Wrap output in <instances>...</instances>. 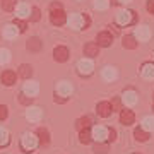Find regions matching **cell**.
Segmentation results:
<instances>
[{
  "label": "cell",
  "mask_w": 154,
  "mask_h": 154,
  "mask_svg": "<svg viewBox=\"0 0 154 154\" xmlns=\"http://www.w3.org/2000/svg\"><path fill=\"white\" fill-rule=\"evenodd\" d=\"M135 101H137L135 93H134V91H127V93H125V103H127V105H134Z\"/></svg>",
  "instance_id": "23"
},
{
  "label": "cell",
  "mask_w": 154,
  "mask_h": 154,
  "mask_svg": "<svg viewBox=\"0 0 154 154\" xmlns=\"http://www.w3.org/2000/svg\"><path fill=\"white\" fill-rule=\"evenodd\" d=\"M39 14H41V12H39V9H38V7H33V14H31V21H34V22H36V21H39V17H41Z\"/></svg>",
  "instance_id": "27"
},
{
  "label": "cell",
  "mask_w": 154,
  "mask_h": 154,
  "mask_svg": "<svg viewBox=\"0 0 154 154\" xmlns=\"http://www.w3.org/2000/svg\"><path fill=\"white\" fill-rule=\"evenodd\" d=\"M93 72V65H91V62H79V74H82V75H89Z\"/></svg>",
  "instance_id": "13"
},
{
  "label": "cell",
  "mask_w": 154,
  "mask_h": 154,
  "mask_svg": "<svg viewBox=\"0 0 154 154\" xmlns=\"http://www.w3.org/2000/svg\"><path fill=\"white\" fill-rule=\"evenodd\" d=\"M98 51H99L98 43H88L86 46H84V55H88L89 58H93V57H98Z\"/></svg>",
  "instance_id": "8"
},
{
  "label": "cell",
  "mask_w": 154,
  "mask_h": 154,
  "mask_svg": "<svg viewBox=\"0 0 154 154\" xmlns=\"http://www.w3.org/2000/svg\"><path fill=\"white\" fill-rule=\"evenodd\" d=\"M115 77H116V72L113 70L111 67H106V69H105V79H106V81H113Z\"/></svg>",
  "instance_id": "25"
},
{
  "label": "cell",
  "mask_w": 154,
  "mask_h": 154,
  "mask_svg": "<svg viewBox=\"0 0 154 154\" xmlns=\"http://www.w3.org/2000/svg\"><path fill=\"white\" fill-rule=\"evenodd\" d=\"M53 58L57 62H67V58H69V50L65 46H57L53 50Z\"/></svg>",
  "instance_id": "4"
},
{
  "label": "cell",
  "mask_w": 154,
  "mask_h": 154,
  "mask_svg": "<svg viewBox=\"0 0 154 154\" xmlns=\"http://www.w3.org/2000/svg\"><path fill=\"white\" fill-rule=\"evenodd\" d=\"M39 116H41V110H39V108H31V110L28 111L29 120H38Z\"/></svg>",
  "instance_id": "22"
},
{
  "label": "cell",
  "mask_w": 154,
  "mask_h": 154,
  "mask_svg": "<svg viewBox=\"0 0 154 154\" xmlns=\"http://www.w3.org/2000/svg\"><path fill=\"white\" fill-rule=\"evenodd\" d=\"M147 11L154 14V0H147Z\"/></svg>",
  "instance_id": "35"
},
{
  "label": "cell",
  "mask_w": 154,
  "mask_h": 154,
  "mask_svg": "<svg viewBox=\"0 0 154 154\" xmlns=\"http://www.w3.org/2000/svg\"><path fill=\"white\" fill-rule=\"evenodd\" d=\"M0 81L5 84V86H12V84L16 82V72L4 70V72H2V75H0Z\"/></svg>",
  "instance_id": "7"
},
{
  "label": "cell",
  "mask_w": 154,
  "mask_h": 154,
  "mask_svg": "<svg viewBox=\"0 0 154 154\" xmlns=\"http://www.w3.org/2000/svg\"><path fill=\"white\" fill-rule=\"evenodd\" d=\"M65 19H67V16L62 9L50 12V21H51V24H55V26H62V24L65 22Z\"/></svg>",
  "instance_id": "1"
},
{
  "label": "cell",
  "mask_w": 154,
  "mask_h": 154,
  "mask_svg": "<svg viewBox=\"0 0 154 154\" xmlns=\"http://www.w3.org/2000/svg\"><path fill=\"white\" fill-rule=\"evenodd\" d=\"M122 45H123V48L134 50L135 46H137V41H135V36H132V34H127V36H123V39H122Z\"/></svg>",
  "instance_id": "11"
},
{
  "label": "cell",
  "mask_w": 154,
  "mask_h": 154,
  "mask_svg": "<svg viewBox=\"0 0 154 154\" xmlns=\"http://www.w3.org/2000/svg\"><path fill=\"white\" fill-rule=\"evenodd\" d=\"M113 43V36H111V33H108V31H103V33L98 34V46H110V45Z\"/></svg>",
  "instance_id": "5"
},
{
  "label": "cell",
  "mask_w": 154,
  "mask_h": 154,
  "mask_svg": "<svg viewBox=\"0 0 154 154\" xmlns=\"http://www.w3.org/2000/svg\"><path fill=\"white\" fill-rule=\"evenodd\" d=\"M91 139H93V134L89 132V130H82V132L79 134V142L81 144H89Z\"/></svg>",
  "instance_id": "16"
},
{
  "label": "cell",
  "mask_w": 154,
  "mask_h": 154,
  "mask_svg": "<svg viewBox=\"0 0 154 154\" xmlns=\"http://www.w3.org/2000/svg\"><path fill=\"white\" fill-rule=\"evenodd\" d=\"M134 137H135V140H139V142H146L149 139V135H147V132H144L142 128H137V130L134 132Z\"/></svg>",
  "instance_id": "17"
},
{
  "label": "cell",
  "mask_w": 154,
  "mask_h": 154,
  "mask_svg": "<svg viewBox=\"0 0 154 154\" xmlns=\"http://www.w3.org/2000/svg\"><path fill=\"white\" fill-rule=\"evenodd\" d=\"M58 91H60L63 96H67V94L72 93V86H70V84H67V82H62L60 86H58Z\"/></svg>",
  "instance_id": "24"
},
{
  "label": "cell",
  "mask_w": 154,
  "mask_h": 154,
  "mask_svg": "<svg viewBox=\"0 0 154 154\" xmlns=\"http://www.w3.org/2000/svg\"><path fill=\"white\" fill-rule=\"evenodd\" d=\"M14 24H16L17 28H19V31H26V28H28V26H26V22L24 21H19V19H16V21H14Z\"/></svg>",
  "instance_id": "28"
},
{
  "label": "cell",
  "mask_w": 154,
  "mask_h": 154,
  "mask_svg": "<svg viewBox=\"0 0 154 154\" xmlns=\"http://www.w3.org/2000/svg\"><path fill=\"white\" fill-rule=\"evenodd\" d=\"M36 91H38V84H34V82H28L26 86H24V94L34 96V94H36Z\"/></svg>",
  "instance_id": "18"
},
{
  "label": "cell",
  "mask_w": 154,
  "mask_h": 154,
  "mask_svg": "<svg viewBox=\"0 0 154 154\" xmlns=\"http://www.w3.org/2000/svg\"><path fill=\"white\" fill-rule=\"evenodd\" d=\"M108 140H111V142H113V140H116V132L113 130V128H111V130H108Z\"/></svg>",
  "instance_id": "33"
},
{
  "label": "cell",
  "mask_w": 154,
  "mask_h": 154,
  "mask_svg": "<svg viewBox=\"0 0 154 154\" xmlns=\"http://www.w3.org/2000/svg\"><path fill=\"white\" fill-rule=\"evenodd\" d=\"M19 101H21L22 105H29V103H31V98H26V94L21 93L19 94Z\"/></svg>",
  "instance_id": "31"
},
{
  "label": "cell",
  "mask_w": 154,
  "mask_h": 154,
  "mask_svg": "<svg viewBox=\"0 0 154 154\" xmlns=\"http://www.w3.org/2000/svg\"><path fill=\"white\" fill-rule=\"evenodd\" d=\"M36 140H38V137H34V135H31V134H26L24 137H22V142H21V147L28 152L29 149H33L34 146H36Z\"/></svg>",
  "instance_id": "3"
},
{
  "label": "cell",
  "mask_w": 154,
  "mask_h": 154,
  "mask_svg": "<svg viewBox=\"0 0 154 154\" xmlns=\"http://www.w3.org/2000/svg\"><path fill=\"white\" fill-rule=\"evenodd\" d=\"M111 113H113V105L111 103H108V101H101L98 105V115L103 116V118H106V116H110Z\"/></svg>",
  "instance_id": "2"
},
{
  "label": "cell",
  "mask_w": 154,
  "mask_h": 154,
  "mask_svg": "<svg viewBox=\"0 0 154 154\" xmlns=\"http://www.w3.org/2000/svg\"><path fill=\"white\" fill-rule=\"evenodd\" d=\"M26 46H28V50H31V51H39V50H41V46H43V43H41V39H39V38L33 36V38L28 39Z\"/></svg>",
  "instance_id": "9"
},
{
  "label": "cell",
  "mask_w": 154,
  "mask_h": 154,
  "mask_svg": "<svg viewBox=\"0 0 154 154\" xmlns=\"http://www.w3.org/2000/svg\"><path fill=\"white\" fill-rule=\"evenodd\" d=\"M2 9L5 12H12L16 9V0H2Z\"/></svg>",
  "instance_id": "19"
},
{
  "label": "cell",
  "mask_w": 154,
  "mask_h": 154,
  "mask_svg": "<svg viewBox=\"0 0 154 154\" xmlns=\"http://www.w3.org/2000/svg\"><path fill=\"white\" fill-rule=\"evenodd\" d=\"M17 31H16V28H12V26H7V29H5V34L7 36H14Z\"/></svg>",
  "instance_id": "34"
},
{
  "label": "cell",
  "mask_w": 154,
  "mask_h": 154,
  "mask_svg": "<svg viewBox=\"0 0 154 154\" xmlns=\"http://www.w3.org/2000/svg\"><path fill=\"white\" fill-rule=\"evenodd\" d=\"M7 142H9V135H7V132L4 130V128H0V144L5 146Z\"/></svg>",
  "instance_id": "26"
},
{
  "label": "cell",
  "mask_w": 154,
  "mask_h": 154,
  "mask_svg": "<svg viewBox=\"0 0 154 154\" xmlns=\"http://www.w3.org/2000/svg\"><path fill=\"white\" fill-rule=\"evenodd\" d=\"M31 74H33V69H31V65L22 63V65L19 67V75H21L22 79H29V77H31Z\"/></svg>",
  "instance_id": "15"
},
{
  "label": "cell",
  "mask_w": 154,
  "mask_h": 154,
  "mask_svg": "<svg viewBox=\"0 0 154 154\" xmlns=\"http://www.w3.org/2000/svg\"><path fill=\"white\" fill-rule=\"evenodd\" d=\"M144 127H146V128H152L154 130V118H144Z\"/></svg>",
  "instance_id": "30"
},
{
  "label": "cell",
  "mask_w": 154,
  "mask_h": 154,
  "mask_svg": "<svg viewBox=\"0 0 154 154\" xmlns=\"http://www.w3.org/2000/svg\"><path fill=\"white\" fill-rule=\"evenodd\" d=\"M105 137H108V130L106 128H103V127H96L93 132V139H96V140H103Z\"/></svg>",
  "instance_id": "14"
},
{
  "label": "cell",
  "mask_w": 154,
  "mask_h": 154,
  "mask_svg": "<svg viewBox=\"0 0 154 154\" xmlns=\"http://www.w3.org/2000/svg\"><path fill=\"white\" fill-rule=\"evenodd\" d=\"M9 58H11V57H9V51H7V50H0V63H2V62H7Z\"/></svg>",
  "instance_id": "29"
},
{
  "label": "cell",
  "mask_w": 154,
  "mask_h": 154,
  "mask_svg": "<svg viewBox=\"0 0 154 154\" xmlns=\"http://www.w3.org/2000/svg\"><path fill=\"white\" fill-rule=\"evenodd\" d=\"M36 135H38V142L39 144H43V146L50 144V134H48V130H46V128H38Z\"/></svg>",
  "instance_id": "12"
},
{
  "label": "cell",
  "mask_w": 154,
  "mask_h": 154,
  "mask_svg": "<svg viewBox=\"0 0 154 154\" xmlns=\"http://www.w3.org/2000/svg\"><path fill=\"white\" fill-rule=\"evenodd\" d=\"M96 154H106L108 152V144H101V142H98L96 146H94V149H93Z\"/></svg>",
  "instance_id": "21"
},
{
  "label": "cell",
  "mask_w": 154,
  "mask_h": 154,
  "mask_svg": "<svg viewBox=\"0 0 154 154\" xmlns=\"http://www.w3.org/2000/svg\"><path fill=\"white\" fill-rule=\"evenodd\" d=\"M91 123H93V120L89 118V116H82V118H79V120L75 122V127L79 132H82V130H88L89 127H91Z\"/></svg>",
  "instance_id": "10"
},
{
  "label": "cell",
  "mask_w": 154,
  "mask_h": 154,
  "mask_svg": "<svg viewBox=\"0 0 154 154\" xmlns=\"http://www.w3.org/2000/svg\"><path fill=\"white\" fill-rule=\"evenodd\" d=\"M134 120H135V115H134L132 110H122L120 111V122L123 125H132Z\"/></svg>",
  "instance_id": "6"
},
{
  "label": "cell",
  "mask_w": 154,
  "mask_h": 154,
  "mask_svg": "<svg viewBox=\"0 0 154 154\" xmlns=\"http://www.w3.org/2000/svg\"><path fill=\"white\" fill-rule=\"evenodd\" d=\"M58 9H62V4H58V2H53L50 5V11H58Z\"/></svg>",
  "instance_id": "36"
},
{
  "label": "cell",
  "mask_w": 154,
  "mask_h": 154,
  "mask_svg": "<svg viewBox=\"0 0 154 154\" xmlns=\"http://www.w3.org/2000/svg\"><path fill=\"white\" fill-rule=\"evenodd\" d=\"M142 74L146 77H154V65L152 63H144L142 65Z\"/></svg>",
  "instance_id": "20"
},
{
  "label": "cell",
  "mask_w": 154,
  "mask_h": 154,
  "mask_svg": "<svg viewBox=\"0 0 154 154\" xmlns=\"http://www.w3.org/2000/svg\"><path fill=\"white\" fill-rule=\"evenodd\" d=\"M7 118V106L0 105V120H5Z\"/></svg>",
  "instance_id": "32"
}]
</instances>
